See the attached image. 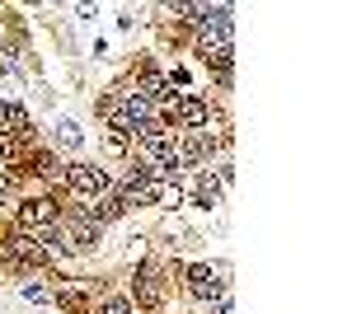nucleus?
I'll list each match as a JSON object with an SVG mask.
<instances>
[{
  "label": "nucleus",
  "mask_w": 352,
  "mask_h": 314,
  "mask_svg": "<svg viewBox=\"0 0 352 314\" xmlns=\"http://www.w3.org/2000/svg\"><path fill=\"white\" fill-rule=\"evenodd\" d=\"M38 244H43V254H61V258L71 254V244H66V230H61V225H47Z\"/></svg>",
  "instance_id": "8"
},
{
  "label": "nucleus",
  "mask_w": 352,
  "mask_h": 314,
  "mask_svg": "<svg viewBox=\"0 0 352 314\" xmlns=\"http://www.w3.org/2000/svg\"><path fill=\"white\" fill-rule=\"evenodd\" d=\"M122 211H127V202L118 197V188H109L104 197H94V207H85V216H89L94 225H104V221H118Z\"/></svg>",
  "instance_id": "5"
},
{
  "label": "nucleus",
  "mask_w": 352,
  "mask_h": 314,
  "mask_svg": "<svg viewBox=\"0 0 352 314\" xmlns=\"http://www.w3.org/2000/svg\"><path fill=\"white\" fill-rule=\"evenodd\" d=\"M14 254H19L24 262H47V254H43V244H38L33 235H14Z\"/></svg>",
  "instance_id": "9"
},
{
  "label": "nucleus",
  "mask_w": 352,
  "mask_h": 314,
  "mask_svg": "<svg viewBox=\"0 0 352 314\" xmlns=\"http://www.w3.org/2000/svg\"><path fill=\"white\" fill-rule=\"evenodd\" d=\"M66 183H71V192H80V197H104L109 192V174L99 164H71L66 169Z\"/></svg>",
  "instance_id": "1"
},
{
  "label": "nucleus",
  "mask_w": 352,
  "mask_h": 314,
  "mask_svg": "<svg viewBox=\"0 0 352 314\" xmlns=\"http://www.w3.org/2000/svg\"><path fill=\"white\" fill-rule=\"evenodd\" d=\"M52 300H56V305H66V310H76V314L89 305V300H85V291H76V287H71V291H56Z\"/></svg>",
  "instance_id": "12"
},
{
  "label": "nucleus",
  "mask_w": 352,
  "mask_h": 314,
  "mask_svg": "<svg viewBox=\"0 0 352 314\" xmlns=\"http://www.w3.org/2000/svg\"><path fill=\"white\" fill-rule=\"evenodd\" d=\"M10 202H14V179L0 174V207H10Z\"/></svg>",
  "instance_id": "17"
},
{
  "label": "nucleus",
  "mask_w": 352,
  "mask_h": 314,
  "mask_svg": "<svg viewBox=\"0 0 352 314\" xmlns=\"http://www.w3.org/2000/svg\"><path fill=\"white\" fill-rule=\"evenodd\" d=\"M217 314H235V305H230V300L221 295V300H217Z\"/></svg>",
  "instance_id": "18"
},
{
  "label": "nucleus",
  "mask_w": 352,
  "mask_h": 314,
  "mask_svg": "<svg viewBox=\"0 0 352 314\" xmlns=\"http://www.w3.org/2000/svg\"><path fill=\"white\" fill-rule=\"evenodd\" d=\"M136 291H141V305H160V282H155V267L146 262L141 277H136Z\"/></svg>",
  "instance_id": "7"
},
{
  "label": "nucleus",
  "mask_w": 352,
  "mask_h": 314,
  "mask_svg": "<svg viewBox=\"0 0 352 314\" xmlns=\"http://www.w3.org/2000/svg\"><path fill=\"white\" fill-rule=\"evenodd\" d=\"M188 291L197 295V300H221V295H226V282H221L212 267L197 262V267H188Z\"/></svg>",
  "instance_id": "4"
},
{
  "label": "nucleus",
  "mask_w": 352,
  "mask_h": 314,
  "mask_svg": "<svg viewBox=\"0 0 352 314\" xmlns=\"http://www.w3.org/2000/svg\"><path fill=\"white\" fill-rule=\"evenodd\" d=\"M5 117H10V104H0V131H5Z\"/></svg>",
  "instance_id": "19"
},
{
  "label": "nucleus",
  "mask_w": 352,
  "mask_h": 314,
  "mask_svg": "<svg viewBox=\"0 0 352 314\" xmlns=\"http://www.w3.org/2000/svg\"><path fill=\"white\" fill-rule=\"evenodd\" d=\"M47 225H56V202L52 197H28L24 207H19V230H47Z\"/></svg>",
  "instance_id": "3"
},
{
  "label": "nucleus",
  "mask_w": 352,
  "mask_h": 314,
  "mask_svg": "<svg viewBox=\"0 0 352 314\" xmlns=\"http://www.w3.org/2000/svg\"><path fill=\"white\" fill-rule=\"evenodd\" d=\"M217 197H221V179L202 174V179H197V207H217Z\"/></svg>",
  "instance_id": "10"
},
{
  "label": "nucleus",
  "mask_w": 352,
  "mask_h": 314,
  "mask_svg": "<svg viewBox=\"0 0 352 314\" xmlns=\"http://www.w3.org/2000/svg\"><path fill=\"white\" fill-rule=\"evenodd\" d=\"M24 300H33V305H52V291L47 287H24Z\"/></svg>",
  "instance_id": "16"
},
{
  "label": "nucleus",
  "mask_w": 352,
  "mask_h": 314,
  "mask_svg": "<svg viewBox=\"0 0 352 314\" xmlns=\"http://www.w3.org/2000/svg\"><path fill=\"white\" fill-rule=\"evenodd\" d=\"M99 314H136V310H132V300L113 295V300H104V305H99Z\"/></svg>",
  "instance_id": "15"
},
{
  "label": "nucleus",
  "mask_w": 352,
  "mask_h": 314,
  "mask_svg": "<svg viewBox=\"0 0 352 314\" xmlns=\"http://www.w3.org/2000/svg\"><path fill=\"white\" fill-rule=\"evenodd\" d=\"M0 159H19V136L0 131Z\"/></svg>",
  "instance_id": "14"
},
{
  "label": "nucleus",
  "mask_w": 352,
  "mask_h": 314,
  "mask_svg": "<svg viewBox=\"0 0 352 314\" xmlns=\"http://www.w3.org/2000/svg\"><path fill=\"white\" fill-rule=\"evenodd\" d=\"M104 146H109V155H127L132 136H127V131H109V136H104Z\"/></svg>",
  "instance_id": "13"
},
{
  "label": "nucleus",
  "mask_w": 352,
  "mask_h": 314,
  "mask_svg": "<svg viewBox=\"0 0 352 314\" xmlns=\"http://www.w3.org/2000/svg\"><path fill=\"white\" fill-rule=\"evenodd\" d=\"M66 244H71V254L99 249V225H94L85 211H71V216H66Z\"/></svg>",
  "instance_id": "2"
},
{
  "label": "nucleus",
  "mask_w": 352,
  "mask_h": 314,
  "mask_svg": "<svg viewBox=\"0 0 352 314\" xmlns=\"http://www.w3.org/2000/svg\"><path fill=\"white\" fill-rule=\"evenodd\" d=\"M56 146H66V150H76V146H80V127H76L71 117H61V122H56Z\"/></svg>",
  "instance_id": "11"
},
{
  "label": "nucleus",
  "mask_w": 352,
  "mask_h": 314,
  "mask_svg": "<svg viewBox=\"0 0 352 314\" xmlns=\"http://www.w3.org/2000/svg\"><path fill=\"white\" fill-rule=\"evenodd\" d=\"M217 150V141L207 136V131H188V141L179 146V155H184V164H197V159H207Z\"/></svg>",
  "instance_id": "6"
}]
</instances>
